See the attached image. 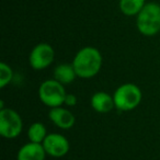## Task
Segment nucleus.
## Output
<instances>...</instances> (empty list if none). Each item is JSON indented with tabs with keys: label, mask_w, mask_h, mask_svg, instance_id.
Returning a JSON list of instances; mask_svg holds the SVG:
<instances>
[{
	"label": "nucleus",
	"mask_w": 160,
	"mask_h": 160,
	"mask_svg": "<svg viewBox=\"0 0 160 160\" xmlns=\"http://www.w3.org/2000/svg\"><path fill=\"white\" fill-rule=\"evenodd\" d=\"M102 62V54L98 48L93 46H85L76 53L71 64L75 68L77 77L81 79H90L99 73Z\"/></svg>",
	"instance_id": "1"
},
{
	"label": "nucleus",
	"mask_w": 160,
	"mask_h": 160,
	"mask_svg": "<svg viewBox=\"0 0 160 160\" xmlns=\"http://www.w3.org/2000/svg\"><path fill=\"white\" fill-rule=\"evenodd\" d=\"M136 28L144 36H155L160 32V5L146 3L136 17Z\"/></svg>",
	"instance_id": "2"
},
{
	"label": "nucleus",
	"mask_w": 160,
	"mask_h": 160,
	"mask_svg": "<svg viewBox=\"0 0 160 160\" xmlns=\"http://www.w3.org/2000/svg\"><path fill=\"white\" fill-rule=\"evenodd\" d=\"M115 109L123 112L135 110L140 104L142 99V92L135 83H123L116 88L113 93Z\"/></svg>",
	"instance_id": "3"
},
{
	"label": "nucleus",
	"mask_w": 160,
	"mask_h": 160,
	"mask_svg": "<svg viewBox=\"0 0 160 160\" xmlns=\"http://www.w3.org/2000/svg\"><path fill=\"white\" fill-rule=\"evenodd\" d=\"M66 90L64 85L55 79H47L38 87V98L44 105L49 109L62 107L66 98Z\"/></svg>",
	"instance_id": "4"
},
{
	"label": "nucleus",
	"mask_w": 160,
	"mask_h": 160,
	"mask_svg": "<svg viewBox=\"0 0 160 160\" xmlns=\"http://www.w3.org/2000/svg\"><path fill=\"white\" fill-rule=\"evenodd\" d=\"M23 129V121L20 114L13 109L0 110V135L7 139L17 138Z\"/></svg>",
	"instance_id": "5"
},
{
	"label": "nucleus",
	"mask_w": 160,
	"mask_h": 160,
	"mask_svg": "<svg viewBox=\"0 0 160 160\" xmlns=\"http://www.w3.org/2000/svg\"><path fill=\"white\" fill-rule=\"evenodd\" d=\"M55 51L48 43H38L32 48L29 55L30 66L34 70H43L53 64Z\"/></svg>",
	"instance_id": "6"
},
{
	"label": "nucleus",
	"mask_w": 160,
	"mask_h": 160,
	"mask_svg": "<svg viewBox=\"0 0 160 160\" xmlns=\"http://www.w3.org/2000/svg\"><path fill=\"white\" fill-rule=\"evenodd\" d=\"M45 151L48 156L54 158H62L70 150V142L66 136L58 133H51L42 142Z\"/></svg>",
	"instance_id": "7"
},
{
	"label": "nucleus",
	"mask_w": 160,
	"mask_h": 160,
	"mask_svg": "<svg viewBox=\"0 0 160 160\" xmlns=\"http://www.w3.org/2000/svg\"><path fill=\"white\" fill-rule=\"evenodd\" d=\"M48 118L53 124H55L58 128L69 129L75 125L76 118L70 110L66 109L64 107H58L49 109Z\"/></svg>",
	"instance_id": "8"
},
{
	"label": "nucleus",
	"mask_w": 160,
	"mask_h": 160,
	"mask_svg": "<svg viewBox=\"0 0 160 160\" xmlns=\"http://www.w3.org/2000/svg\"><path fill=\"white\" fill-rule=\"evenodd\" d=\"M47 153L42 144L29 142L24 144L17 153V160H45Z\"/></svg>",
	"instance_id": "9"
},
{
	"label": "nucleus",
	"mask_w": 160,
	"mask_h": 160,
	"mask_svg": "<svg viewBox=\"0 0 160 160\" xmlns=\"http://www.w3.org/2000/svg\"><path fill=\"white\" fill-rule=\"evenodd\" d=\"M91 108L98 113H109L115 108L113 96L104 91H98L93 93L90 100Z\"/></svg>",
	"instance_id": "10"
},
{
	"label": "nucleus",
	"mask_w": 160,
	"mask_h": 160,
	"mask_svg": "<svg viewBox=\"0 0 160 160\" xmlns=\"http://www.w3.org/2000/svg\"><path fill=\"white\" fill-rule=\"evenodd\" d=\"M76 78H77V73H76L72 64L62 62V64L57 65L54 69V79L64 86L73 82Z\"/></svg>",
	"instance_id": "11"
},
{
	"label": "nucleus",
	"mask_w": 160,
	"mask_h": 160,
	"mask_svg": "<svg viewBox=\"0 0 160 160\" xmlns=\"http://www.w3.org/2000/svg\"><path fill=\"white\" fill-rule=\"evenodd\" d=\"M146 6V0H120L118 8L126 17H134L139 13Z\"/></svg>",
	"instance_id": "12"
},
{
	"label": "nucleus",
	"mask_w": 160,
	"mask_h": 160,
	"mask_svg": "<svg viewBox=\"0 0 160 160\" xmlns=\"http://www.w3.org/2000/svg\"><path fill=\"white\" fill-rule=\"evenodd\" d=\"M47 135H48V134H47L46 127L41 122L32 123V124L30 125L29 129H28V138H29V140L32 142L42 144Z\"/></svg>",
	"instance_id": "13"
},
{
	"label": "nucleus",
	"mask_w": 160,
	"mask_h": 160,
	"mask_svg": "<svg viewBox=\"0 0 160 160\" xmlns=\"http://www.w3.org/2000/svg\"><path fill=\"white\" fill-rule=\"evenodd\" d=\"M12 79H13L12 68L7 62H0V88L3 89L5 87H7L12 81Z\"/></svg>",
	"instance_id": "14"
},
{
	"label": "nucleus",
	"mask_w": 160,
	"mask_h": 160,
	"mask_svg": "<svg viewBox=\"0 0 160 160\" xmlns=\"http://www.w3.org/2000/svg\"><path fill=\"white\" fill-rule=\"evenodd\" d=\"M77 103H78V98L75 96V94H72V93H67L66 94L64 105L69 107V108H72V107H76Z\"/></svg>",
	"instance_id": "15"
}]
</instances>
